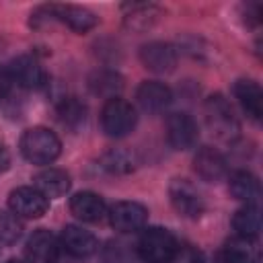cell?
<instances>
[{
  "instance_id": "cell-1",
  "label": "cell",
  "mask_w": 263,
  "mask_h": 263,
  "mask_svg": "<svg viewBox=\"0 0 263 263\" xmlns=\"http://www.w3.org/2000/svg\"><path fill=\"white\" fill-rule=\"evenodd\" d=\"M21 152L33 164H49L60 156L62 142L47 127H31L21 138Z\"/></svg>"
},
{
  "instance_id": "cell-2",
  "label": "cell",
  "mask_w": 263,
  "mask_h": 263,
  "mask_svg": "<svg viewBox=\"0 0 263 263\" xmlns=\"http://www.w3.org/2000/svg\"><path fill=\"white\" fill-rule=\"evenodd\" d=\"M177 238L166 228H146L136 245L138 257L144 263H168L173 253L177 251Z\"/></svg>"
},
{
  "instance_id": "cell-3",
  "label": "cell",
  "mask_w": 263,
  "mask_h": 263,
  "mask_svg": "<svg viewBox=\"0 0 263 263\" xmlns=\"http://www.w3.org/2000/svg\"><path fill=\"white\" fill-rule=\"evenodd\" d=\"M203 115H205V123L212 129V134H216L222 140H232L240 129L230 103L222 95L208 97L203 105Z\"/></svg>"
},
{
  "instance_id": "cell-4",
  "label": "cell",
  "mask_w": 263,
  "mask_h": 263,
  "mask_svg": "<svg viewBox=\"0 0 263 263\" xmlns=\"http://www.w3.org/2000/svg\"><path fill=\"white\" fill-rule=\"evenodd\" d=\"M138 115L136 109L132 107V103H127L125 99H109L101 111V125L103 132L111 138H121L127 136L134 127H136Z\"/></svg>"
},
{
  "instance_id": "cell-5",
  "label": "cell",
  "mask_w": 263,
  "mask_h": 263,
  "mask_svg": "<svg viewBox=\"0 0 263 263\" xmlns=\"http://www.w3.org/2000/svg\"><path fill=\"white\" fill-rule=\"evenodd\" d=\"M168 197L173 208L185 218H199L205 210L201 193L187 179H173L168 185Z\"/></svg>"
},
{
  "instance_id": "cell-6",
  "label": "cell",
  "mask_w": 263,
  "mask_h": 263,
  "mask_svg": "<svg viewBox=\"0 0 263 263\" xmlns=\"http://www.w3.org/2000/svg\"><path fill=\"white\" fill-rule=\"evenodd\" d=\"M49 199L35 187H16L8 195V208L18 218H41L47 212Z\"/></svg>"
},
{
  "instance_id": "cell-7",
  "label": "cell",
  "mask_w": 263,
  "mask_h": 263,
  "mask_svg": "<svg viewBox=\"0 0 263 263\" xmlns=\"http://www.w3.org/2000/svg\"><path fill=\"white\" fill-rule=\"evenodd\" d=\"M148 220V210L138 201H117L109 210V222L119 232H136Z\"/></svg>"
},
{
  "instance_id": "cell-8",
  "label": "cell",
  "mask_w": 263,
  "mask_h": 263,
  "mask_svg": "<svg viewBox=\"0 0 263 263\" xmlns=\"http://www.w3.org/2000/svg\"><path fill=\"white\" fill-rule=\"evenodd\" d=\"M197 123L189 113H173L166 119V140L175 150H187L197 142Z\"/></svg>"
},
{
  "instance_id": "cell-9",
  "label": "cell",
  "mask_w": 263,
  "mask_h": 263,
  "mask_svg": "<svg viewBox=\"0 0 263 263\" xmlns=\"http://www.w3.org/2000/svg\"><path fill=\"white\" fill-rule=\"evenodd\" d=\"M8 74L12 82H16L23 88H41L47 82V74L43 66L33 55H18L10 62Z\"/></svg>"
},
{
  "instance_id": "cell-10",
  "label": "cell",
  "mask_w": 263,
  "mask_h": 263,
  "mask_svg": "<svg viewBox=\"0 0 263 263\" xmlns=\"http://www.w3.org/2000/svg\"><path fill=\"white\" fill-rule=\"evenodd\" d=\"M140 60L148 70L158 72V74H166V72L175 70V66H177V51L171 43L150 41V43L142 45Z\"/></svg>"
},
{
  "instance_id": "cell-11",
  "label": "cell",
  "mask_w": 263,
  "mask_h": 263,
  "mask_svg": "<svg viewBox=\"0 0 263 263\" xmlns=\"http://www.w3.org/2000/svg\"><path fill=\"white\" fill-rule=\"evenodd\" d=\"M58 253H60L58 238L45 228L35 230L29 236L27 247H25V255L29 263H55Z\"/></svg>"
},
{
  "instance_id": "cell-12",
  "label": "cell",
  "mask_w": 263,
  "mask_h": 263,
  "mask_svg": "<svg viewBox=\"0 0 263 263\" xmlns=\"http://www.w3.org/2000/svg\"><path fill=\"white\" fill-rule=\"evenodd\" d=\"M62 247L72 255V257H78V259H84V257H90L92 253H97L99 249V240L92 232L80 228V226H66L62 230Z\"/></svg>"
},
{
  "instance_id": "cell-13",
  "label": "cell",
  "mask_w": 263,
  "mask_h": 263,
  "mask_svg": "<svg viewBox=\"0 0 263 263\" xmlns=\"http://www.w3.org/2000/svg\"><path fill=\"white\" fill-rule=\"evenodd\" d=\"M136 99L140 103V107L148 113H158L164 111L171 101H173V92L166 84L156 82V80H146L138 86L136 90Z\"/></svg>"
},
{
  "instance_id": "cell-14",
  "label": "cell",
  "mask_w": 263,
  "mask_h": 263,
  "mask_svg": "<svg viewBox=\"0 0 263 263\" xmlns=\"http://www.w3.org/2000/svg\"><path fill=\"white\" fill-rule=\"evenodd\" d=\"M224 263H261V247L257 238L251 236H232L222 251Z\"/></svg>"
},
{
  "instance_id": "cell-15",
  "label": "cell",
  "mask_w": 263,
  "mask_h": 263,
  "mask_svg": "<svg viewBox=\"0 0 263 263\" xmlns=\"http://www.w3.org/2000/svg\"><path fill=\"white\" fill-rule=\"evenodd\" d=\"M70 212L82 222H101L107 216V205L101 195L92 191H80L70 199Z\"/></svg>"
},
{
  "instance_id": "cell-16",
  "label": "cell",
  "mask_w": 263,
  "mask_h": 263,
  "mask_svg": "<svg viewBox=\"0 0 263 263\" xmlns=\"http://www.w3.org/2000/svg\"><path fill=\"white\" fill-rule=\"evenodd\" d=\"M193 168L203 181H220L226 175V158L216 148L203 146L193 158Z\"/></svg>"
},
{
  "instance_id": "cell-17",
  "label": "cell",
  "mask_w": 263,
  "mask_h": 263,
  "mask_svg": "<svg viewBox=\"0 0 263 263\" xmlns=\"http://www.w3.org/2000/svg\"><path fill=\"white\" fill-rule=\"evenodd\" d=\"M51 16L66 23L72 31L76 33H86L97 25V16L82 6H72V4H51Z\"/></svg>"
},
{
  "instance_id": "cell-18",
  "label": "cell",
  "mask_w": 263,
  "mask_h": 263,
  "mask_svg": "<svg viewBox=\"0 0 263 263\" xmlns=\"http://www.w3.org/2000/svg\"><path fill=\"white\" fill-rule=\"evenodd\" d=\"M33 187L47 199L62 197L70 189V175L62 168H45L33 177Z\"/></svg>"
},
{
  "instance_id": "cell-19",
  "label": "cell",
  "mask_w": 263,
  "mask_h": 263,
  "mask_svg": "<svg viewBox=\"0 0 263 263\" xmlns=\"http://www.w3.org/2000/svg\"><path fill=\"white\" fill-rule=\"evenodd\" d=\"M234 97L238 99L242 111L259 121L261 119V113H263V92H261V86L255 82V80H238L234 84Z\"/></svg>"
},
{
  "instance_id": "cell-20",
  "label": "cell",
  "mask_w": 263,
  "mask_h": 263,
  "mask_svg": "<svg viewBox=\"0 0 263 263\" xmlns=\"http://www.w3.org/2000/svg\"><path fill=\"white\" fill-rule=\"evenodd\" d=\"M228 189H230L234 199L245 201L247 205H255L259 201V195H261V185H259L257 177L247 173V171L232 173L230 181H228Z\"/></svg>"
},
{
  "instance_id": "cell-21",
  "label": "cell",
  "mask_w": 263,
  "mask_h": 263,
  "mask_svg": "<svg viewBox=\"0 0 263 263\" xmlns=\"http://www.w3.org/2000/svg\"><path fill=\"white\" fill-rule=\"evenodd\" d=\"M58 119L64 127L76 132L86 121V105L76 97H64L58 105Z\"/></svg>"
},
{
  "instance_id": "cell-22",
  "label": "cell",
  "mask_w": 263,
  "mask_h": 263,
  "mask_svg": "<svg viewBox=\"0 0 263 263\" xmlns=\"http://www.w3.org/2000/svg\"><path fill=\"white\" fill-rule=\"evenodd\" d=\"M232 226L236 230L238 236H251L255 238L261 230V216H259V210L257 205H245L240 208L234 218H232Z\"/></svg>"
},
{
  "instance_id": "cell-23",
  "label": "cell",
  "mask_w": 263,
  "mask_h": 263,
  "mask_svg": "<svg viewBox=\"0 0 263 263\" xmlns=\"http://www.w3.org/2000/svg\"><path fill=\"white\" fill-rule=\"evenodd\" d=\"M138 251L123 238H113L103 247V263H138Z\"/></svg>"
},
{
  "instance_id": "cell-24",
  "label": "cell",
  "mask_w": 263,
  "mask_h": 263,
  "mask_svg": "<svg viewBox=\"0 0 263 263\" xmlns=\"http://www.w3.org/2000/svg\"><path fill=\"white\" fill-rule=\"evenodd\" d=\"M125 23L132 29H148L158 16V8L152 4H127Z\"/></svg>"
},
{
  "instance_id": "cell-25",
  "label": "cell",
  "mask_w": 263,
  "mask_h": 263,
  "mask_svg": "<svg viewBox=\"0 0 263 263\" xmlns=\"http://www.w3.org/2000/svg\"><path fill=\"white\" fill-rule=\"evenodd\" d=\"M101 166L111 175H127L134 171V158L123 150H109L101 156Z\"/></svg>"
},
{
  "instance_id": "cell-26",
  "label": "cell",
  "mask_w": 263,
  "mask_h": 263,
  "mask_svg": "<svg viewBox=\"0 0 263 263\" xmlns=\"http://www.w3.org/2000/svg\"><path fill=\"white\" fill-rule=\"evenodd\" d=\"M121 86H123L121 76L115 74V72H99L92 78V82H90L92 92H97L101 97H107V101L109 99H115V95L121 90Z\"/></svg>"
},
{
  "instance_id": "cell-27",
  "label": "cell",
  "mask_w": 263,
  "mask_h": 263,
  "mask_svg": "<svg viewBox=\"0 0 263 263\" xmlns=\"http://www.w3.org/2000/svg\"><path fill=\"white\" fill-rule=\"evenodd\" d=\"M23 236V222L12 212H0V245H14Z\"/></svg>"
},
{
  "instance_id": "cell-28",
  "label": "cell",
  "mask_w": 263,
  "mask_h": 263,
  "mask_svg": "<svg viewBox=\"0 0 263 263\" xmlns=\"http://www.w3.org/2000/svg\"><path fill=\"white\" fill-rule=\"evenodd\" d=\"M168 263H205V257L199 249L191 245H183V247H177Z\"/></svg>"
},
{
  "instance_id": "cell-29",
  "label": "cell",
  "mask_w": 263,
  "mask_h": 263,
  "mask_svg": "<svg viewBox=\"0 0 263 263\" xmlns=\"http://www.w3.org/2000/svg\"><path fill=\"white\" fill-rule=\"evenodd\" d=\"M10 86H12V78H10L8 70L0 66V99H4V97L8 95Z\"/></svg>"
},
{
  "instance_id": "cell-30",
  "label": "cell",
  "mask_w": 263,
  "mask_h": 263,
  "mask_svg": "<svg viewBox=\"0 0 263 263\" xmlns=\"http://www.w3.org/2000/svg\"><path fill=\"white\" fill-rule=\"evenodd\" d=\"M8 166H10V154H8V148L0 142V173H4Z\"/></svg>"
},
{
  "instance_id": "cell-31",
  "label": "cell",
  "mask_w": 263,
  "mask_h": 263,
  "mask_svg": "<svg viewBox=\"0 0 263 263\" xmlns=\"http://www.w3.org/2000/svg\"><path fill=\"white\" fill-rule=\"evenodd\" d=\"M6 263H29V261H21V259H8Z\"/></svg>"
}]
</instances>
